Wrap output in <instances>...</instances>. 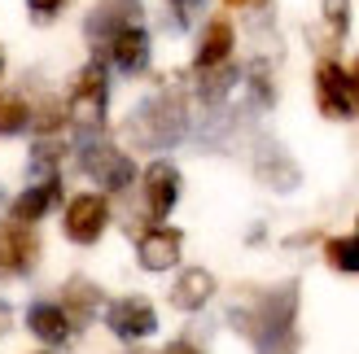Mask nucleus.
Here are the masks:
<instances>
[{
  "label": "nucleus",
  "mask_w": 359,
  "mask_h": 354,
  "mask_svg": "<svg viewBox=\"0 0 359 354\" xmlns=\"http://www.w3.org/2000/svg\"><path fill=\"white\" fill-rule=\"evenodd\" d=\"M228 324L259 354H298V280L255 293L228 311Z\"/></svg>",
  "instance_id": "obj_1"
},
{
  "label": "nucleus",
  "mask_w": 359,
  "mask_h": 354,
  "mask_svg": "<svg viewBox=\"0 0 359 354\" xmlns=\"http://www.w3.org/2000/svg\"><path fill=\"white\" fill-rule=\"evenodd\" d=\"M184 132H189V118H184V97L180 92H158L132 114V136L145 149H171Z\"/></svg>",
  "instance_id": "obj_2"
},
{
  "label": "nucleus",
  "mask_w": 359,
  "mask_h": 354,
  "mask_svg": "<svg viewBox=\"0 0 359 354\" xmlns=\"http://www.w3.org/2000/svg\"><path fill=\"white\" fill-rule=\"evenodd\" d=\"M316 105H320L325 118H337V122L359 118V83H355V75H346L337 62H325L316 70Z\"/></svg>",
  "instance_id": "obj_3"
},
{
  "label": "nucleus",
  "mask_w": 359,
  "mask_h": 354,
  "mask_svg": "<svg viewBox=\"0 0 359 354\" xmlns=\"http://www.w3.org/2000/svg\"><path fill=\"white\" fill-rule=\"evenodd\" d=\"M105 101H110L105 70H101V62H88L79 75H75V87H70V101H66V114L75 118L79 127H101V122H105Z\"/></svg>",
  "instance_id": "obj_4"
},
{
  "label": "nucleus",
  "mask_w": 359,
  "mask_h": 354,
  "mask_svg": "<svg viewBox=\"0 0 359 354\" xmlns=\"http://www.w3.org/2000/svg\"><path fill=\"white\" fill-rule=\"evenodd\" d=\"M79 167H83V175H88L93 184L110 188V192L128 188V184L136 180L132 157L123 153V149H114V145H105V140H88V145L79 149Z\"/></svg>",
  "instance_id": "obj_5"
},
{
  "label": "nucleus",
  "mask_w": 359,
  "mask_h": 354,
  "mask_svg": "<svg viewBox=\"0 0 359 354\" xmlns=\"http://www.w3.org/2000/svg\"><path fill=\"white\" fill-rule=\"evenodd\" d=\"M35 262H40V236L27 223H0V280L31 276Z\"/></svg>",
  "instance_id": "obj_6"
},
{
  "label": "nucleus",
  "mask_w": 359,
  "mask_h": 354,
  "mask_svg": "<svg viewBox=\"0 0 359 354\" xmlns=\"http://www.w3.org/2000/svg\"><path fill=\"white\" fill-rule=\"evenodd\" d=\"M105 324H110L114 337L123 341H145L158 332V311L149 306V297H118V302L105 306Z\"/></svg>",
  "instance_id": "obj_7"
},
{
  "label": "nucleus",
  "mask_w": 359,
  "mask_h": 354,
  "mask_svg": "<svg viewBox=\"0 0 359 354\" xmlns=\"http://www.w3.org/2000/svg\"><path fill=\"white\" fill-rule=\"evenodd\" d=\"M66 236L75 245H93L101 241V232L110 227V201L101 197V192H79L75 201L66 206Z\"/></svg>",
  "instance_id": "obj_8"
},
{
  "label": "nucleus",
  "mask_w": 359,
  "mask_h": 354,
  "mask_svg": "<svg viewBox=\"0 0 359 354\" xmlns=\"http://www.w3.org/2000/svg\"><path fill=\"white\" fill-rule=\"evenodd\" d=\"M140 197H145V215L158 223L167 219L175 201H180V171L171 162H154L145 167V180H140Z\"/></svg>",
  "instance_id": "obj_9"
},
{
  "label": "nucleus",
  "mask_w": 359,
  "mask_h": 354,
  "mask_svg": "<svg viewBox=\"0 0 359 354\" xmlns=\"http://www.w3.org/2000/svg\"><path fill=\"white\" fill-rule=\"evenodd\" d=\"M180 250H184V232L180 227H149V232H140L136 241V258L145 271H171L180 262Z\"/></svg>",
  "instance_id": "obj_10"
},
{
  "label": "nucleus",
  "mask_w": 359,
  "mask_h": 354,
  "mask_svg": "<svg viewBox=\"0 0 359 354\" xmlns=\"http://www.w3.org/2000/svg\"><path fill=\"white\" fill-rule=\"evenodd\" d=\"M57 197H62V180L57 175H48V180H40V184H31L22 197L13 201V210H9V219L13 223H35V219H44L53 206H57Z\"/></svg>",
  "instance_id": "obj_11"
},
{
  "label": "nucleus",
  "mask_w": 359,
  "mask_h": 354,
  "mask_svg": "<svg viewBox=\"0 0 359 354\" xmlns=\"http://www.w3.org/2000/svg\"><path fill=\"white\" fill-rule=\"evenodd\" d=\"M136 13H140L136 0H105V5H97L93 17H88V35L110 44L123 27H136Z\"/></svg>",
  "instance_id": "obj_12"
},
{
  "label": "nucleus",
  "mask_w": 359,
  "mask_h": 354,
  "mask_svg": "<svg viewBox=\"0 0 359 354\" xmlns=\"http://www.w3.org/2000/svg\"><path fill=\"white\" fill-rule=\"evenodd\" d=\"M232 44H237V35H232V22L228 17H210L202 40H197V70H210V66H224L232 57Z\"/></svg>",
  "instance_id": "obj_13"
},
{
  "label": "nucleus",
  "mask_w": 359,
  "mask_h": 354,
  "mask_svg": "<svg viewBox=\"0 0 359 354\" xmlns=\"http://www.w3.org/2000/svg\"><path fill=\"white\" fill-rule=\"evenodd\" d=\"M27 328L48 346H62V341H70V332H75V324L66 320V311L57 302H31L27 306Z\"/></svg>",
  "instance_id": "obj_14"
},
{
  "label": "nucleus",
  "mask_w": 359,
  "mask_h": 354,
  "mask_svg": "<svg viewBox=\"0 0 359 354\" xmlns=\"http://www.w3.org/2000/svg\"><path fill=\"white\" fill-rule=\"evenodd\" d=\"M110 62L123 70V75L145 70V62H149V35L140 31V27H123L114 40H110Z\"/></svg>",
  "instance_id": "obj_15"
},
{
  "label": "nucleus",
  "mask_w": 359,
  "mask_h": 354,
  "mask_svg": "<svg viewBox=\"0 0 359 354\" xmlns=\"http://www.w3.org/2000/svg\"><path fill=\"white\" fill-rule=\"evenodd\" d=\"M62 311H66V320L70 324H88L93 315L101 311V289L93 285V280H83V276H75V280H66V289H62V302H57Z\"/></svg>",
  "instance_id": "obj_16"
},
{
  "label": "nucleus",
  "mask_w": 359,
  "mask_h": 354,
  "mask_svg": "<svg viewBox=\"0 0 359 354\" xmlns=\"http://www.w3.org/2000/svg\"><path fill=\"white\" fill-rule=\"evenodd\" d=\"M210 293H215V276L206 267H193V271H184L171 285V306H180V311H202L210 302Z\"/></svg>",
  "instance_id": "obj_17"
},
{
  "label": "nucleus",
  "mask_w": 359,
  "mask_h": 354,
  "mask_svg": "<svg viewBox=\"0 0 359 354\" xmlns=\"http://www.w3.org/2000/svg\"><path fill=\"white\" fill-rule=\"evenodd\" d=\"M22 127H31V105H27V97L5 92V97H0V136H18Z\"/></svg>",
  "instance_id": "obj_18"
},
{
  "label": "nucleus",
  "mask_w": 359,
  "mask_h": 354,
  "mask_svg": "<svg viewBox=\"0 0 359 354\" xmlns=\"http://www.w3.org/2000/svg\"><path fill=\"white\" fill-rule=\"evenodd\" d=\"M325 258L333 262L337 271H346V276H359V232L355 236H337L325 245Z\"/></svg>",
  "instance_id": "obj_19"
},
{
  "label": "nucleus",
  "mask_w": 359,
  "mask_h": 354,
  "mask_svg": "<svg viewBox=\"0 0 359 354\" xmlns=\"http://www.w3.org/2000/svg\"><path fill=\"white\" fill-rule=\"evenodd\" d=\"M232 79H237V70H232L228 62H224V66H210V70H202V97H206V101H219V97H228Z\"/></svg>",
  "instance_id": "obj_20"
},
{
  "label": "nucleus",
  "mask_w": 359,
  "mask_h": 354,
  "mask_svg": "<svg viewBox=\"0 0 359 354\" xmlns=\"http://www.w3.org/2000/svg\"><path fill=\"white\" fill-rule=\"evenodd\" d=\"M57 157H62V145L57 140H35V149H31V175H53V167H57Z\"/></svg>",
  "instance_id": "obj_21"
},
{
  "label": "nucleus",
  "mask_w": 359,
  "mask_h": 354,
  "mask_svg": "<svg viewBox=\"0 0 359 354\" xmlns=\"http://www.w3.org/2000/svg\"><path fill=\"white\" fill-rule=\"evenodd\" d=\"M325 17H329V27H333V31H346V22H351L346 0H325Z\"/></svg>",
  "instance_id": "obj_22"
},
{
  "label": "nucleus",
  "mask_w": 359,
  "mask_h": 354,
  "mask_svg": "<svg viewBox=\"0 0 359 354\" xmlns=\"http://www.w3.org/2000/svg\"><path fill=\"white\" fill-rule=\"evenodd\" d=\"M27 5H31V13H40V17H53V13H57V9L66 5V0H27Z\"/></svg>",
  "instance_id": "obj_23"
},
{
  "label": "nucleus",
  "mask_w": 359,
  "mask_h": 354,
  "mask_svg": "<svg viewBox=\"0 0 359 354\" xmlns=\"http://www.w3.org/2000/svg\"><path fill=\"white\" fill-rule=\"evenodd\" d=\"M197 5H202V0H171V9H175V17H180V22H189V13H193Z\"/></svg>",
  "instance_id": "obj_24"
},
{
  "label": "nucleus",
  "mask_w": 359,
  "mask_h": 354,
  "mask_svg": "<svg viewBox=\"0 0 359 354\" xmlns=\"http://www.w3.org/2000/svg\"><path fill=\"white\" fill-rule=\"evenodd\" d=\"M163 354H202V350H197L193 341H171V346H167Z\"/></svg>",
  "instance_id": "obj_25"
},
{
  "label": "nucleus",
  "mask_w": 359,
  "mask_h": 354,
  "mask_svg": "<svg viewBox=\"0 0 359 354\" xmlns=\"http://www.w3.org/2000/svg\"><path fill=\"white\" fill-rule=\"evenodd\" d=\"M13 324V311H9V302H5V297H0V332H5Z\"/></svg>",
  "instance_id": "obj_26"
},
{
  "label": "nucleus",
  "mask_w": 359,
  "mask_h": 354,
  "mask_svg": "<svg viewBox=\"0 0 359 354\" xmlns=\"http://www.w3.org/2000/svg\"><path fill=\"white\" fill-rule=\"evenodd\" d=\"M232 9H245V5H259V0H228Z\"/></svg>",
  "instance_id": "obj_27"
},
{
  "label": "nucleus",
  "mask_w": 359,
  "mask_h": 354,
  "mask_svg": "<svg viewBox=\"0 0 359 354\" xmlns=\"http://www.w3.org/2000/svg\"><path fill=\"white\" fill-rule=\"evenodd\" d=\"M0 75H5V52H0Z\"/></svg>",
  "instance_id": "obj_28"
},
{
  "label": "nucleus",
  "mask_w": 359,
  "mask_h": 354,
  "mask_svg": "<svg viewBox=\"0 0 359 354\" xmlns=\"http://www.w3.org/2000/svg\"><path fill=\"white\" fill-rule=\"evenodd\" d=\"M355 83H359V62H355Z\"/></svg>",
  "instance_id": "obj_29"
},
{
  "label": "nucleus",
  "mask_w": 359,
  "mask_h": 354,
  "mask_svg": "<svg viewBox=\"0 0 359 354\" xmlns=\"http://www.w3.org/2000/svg\"><path fill=\"white\" fill-rule=\"evenodd\" d=\"M0 201H5V188H0Z\"/></svg>",
  "instance_id": "obj_30"
}]
</instances>
